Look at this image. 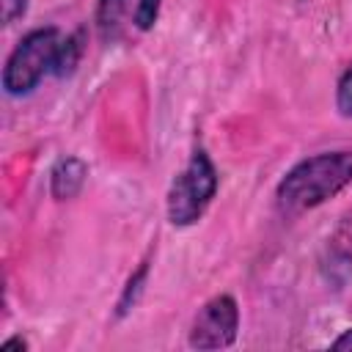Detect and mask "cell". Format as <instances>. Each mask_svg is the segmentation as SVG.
Wrapping results in <instances>:
<instances>
[{"mask_svg": "<svg viewBox=\"0 0 352 352\" xmlns=\"http://www.w3.org/2000/svg\"><path fill=\"white\" fill-rule=\"evenodd\" d=\"M25 346H28V344H25L22 338H11V341L3 344V349H25Z\"/></svg>", "mask_w": 352, "mask_h": 352, "instance_id": "obj_12", "label": "cell"}, {"mask_svg": "<svg viewBox=\"0 0 352 352\" xmlns=\"http://www.w3.org/2000/svg\"><path fill=\"white\" fill-rule=\"evenodd\" d=\"M214 190H217L214 165L204 151H195L190 165L170 184V192H168V217H170V223L173 226L195 223L204 214V209L209 206Z\"/></svg>", "mask_w": 352, "mask_h": 352, "instance_id": "obj_3", "label": "cell"}, {"mask_svg": "<svg viewBox=\"0 0 352 352\" xmlns=\"http://www.w3.org/2000/svg\"><path fill=\"white\" fill-rule=\"evenodd\" d=\"M126 8H129V0H99L96 22H99V33L104 41H113L118 36Z\"/></svg>", "mask_w": 352, "mask_h": 352, "instance_id": "obj_6", "label": "cell"}, {"mask_svg": "<svg viewBox=\"0 0 352 352\" xmlns=\"http://www.w3.org/2000/svg\"><path fill=\"white\" fill-rule=\"evenodd\" d=\"M0 6H3V22L8 25V22H14L16 16H22V14H25L28 0H0Z\"/></svg>", "mask_w": 352, "mask_h": 352, "instance_id": "obj_10", "label": "cell"}, {"mask_svg": "<svg viewBox=\"0 0 352 352\" xmlns=\"http://www.w3.org/2000/svg\"><path fill=\"white\" fill-rule=\"evenodd\" d=\"M80 52H82V33L66 36V38L60 41V50H58V58H55V69H52V72H55L58 77L69 74V72L77 66Z\"/></svg>", "mask_w": 352, "mask_h": 352, "instance_id": "obj_7", "label": "cell"}, {"mask_svg": "<svg viewBox=\"0 0 352 352\" xmlns=\"http://www.w3.org/2000/svg\"><path fill=\"white\" fill-rule=\"evenodd\" d=\"M60 33L55 28H38L28 33L16 50L11 52L6 72H3V85L8 94H28L47 72L55 69V58L60 50Z\"/></svg>", "mask_w": 352, "mask_h": 352, "instance_id": "obj_2", "label": "cell"}, {"mask_svg": "<svg viewBox=\"0 0 352 352\" xmlns=\"http://www.w3.org/2000/svg\"><path fill=\"white\" fill-rule=\"evenodd\" d=\"M333 349H352V330H346L344 336H338L333 341Z\"/></svg>", "mask_w": 352, "mask_h": 352, "instance_id": "obj_11", "label": "cell"}, {"mask_svg": "<svg viewBox=\"0 0 352 352\" xmlns=\"http://www.w3.org/2000/svg\"><path fill=\"white\" fill-rule=\"evenodd\" d=\"M352 182V151H327L294 165L278 184V206L289 214L319 206Z\"/></svg>", "mask_w": 352, "mask_h": 352, "instance_id": "obj_1", "label": "cell"}, {"mask_svg": "<svg viewBox=\"0 0 352 352\" xmlns=\"http://www.w3.org/2000/svg\"><path fill=\"white\" fill-rule=\"evenodd\" d=\"M160 3H162V0H140V3H138V11H135V25H138L140 30H148V28L157 22Z\"/></svg>", "mask_w": 352, "mask_h": 352, "instance_id": "obj_8", "label": "cell"}, {"mask_svg": "<svg viewBox=\"0 0 352 352\" xmlns=\"http://www.w3.org/2000/svg\"><path fill=\"white\" fill-rule=\"evenodd\" d=\"M85 173H88V168H85L82 160H77V157H66V160H60V162L55 165V170H52V179H50V190H52V195H55L58 201L74 198V195L80 192L82 182H85Z\"/></svg>", "mask_w": 352, "mask_h": 352, "instance_id": "obj_5", "label": "cell"}, {"mask_svg": "<svg viewBox=\"0 0 352 352\" xmlns=\"http://www.w3.org/2000/svg\"><path fill=\"white\" fill-rule=\"evenodd\" d=\"M236 324H239V311H236L234 297L220 294L198 311L192 330H190V346H195V349L228 346L236 336Z\"/></svg>", "mask_w": 352, "mask_h": 352, "instance_id": "obj_4", "label": "cell"}, {"mask_svg": "<svg viewBox=\"0 0 352 352\" xmlns=\"http://www.w3.org/2000/svg\"><path fill=\"white\" fill-rule=\"evenodd\" d=\"M336 102H338V110L344 116H352V66L338 80V96H336Z\"/></svg>", "mask_w": 352, "mask_h": 352, "instance_id": "obj_9", "label": "cell"}]
</instances>
